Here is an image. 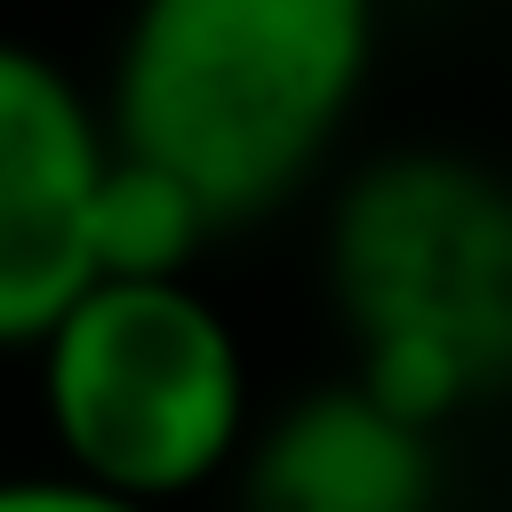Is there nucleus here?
I'll return each instance as SVG.
<instances>
[{"label":"nucleus","mask_w":512,"mask_h":512,"mask_svg":"<svg viewBox=\"0 0 512 512\" xmlns=\"http://www.w3.org/2000/svg\"><path fill=\"white\" fill-rule=\"evenodd\" d=\"M368 64L376 0H136L104 128L216 224H248L320 176Z\"/></svg>","instance_id":"1"},{"label":"nucleus","mask_w":512,"mask_h":512,"mask_svg":"<svg viewBox=\"0 0 512 512\" xmlns=\"http://www.w3.org/2000/svg\"><path fill=\"white\" fill-rule=\"evenodd\" d=\"M320 280L352 344V376L448 432L512 392V184L440 144L384 152L344 176L320 232Z\"/></svg>","instance_id":"2"},{"label":"nucleus","mask_w":512,"mask_h":512,"mask_svg":"<svg viewBox=\"0 0 512 512\" xmlns=\"http://www.w3.org/2000/svg\"><path fill=\"white\" fill-rule=\"evenodd\" d=\"M32 360L64 472L144 512L224 480L256 432L240 328L192 280H88Z\"/></svg>","instance_id":"3"},{"label":"nucleus","mask_w":512,"mask_h":512,"mask_svg":"<svg viewBox=\"0 0 512 512\" xmlns=\"http://www.w3.org/2000/svg\"><path fill=\"white\" fill-rule=\"evenodd\" d=\"M104 168L112 128L88 88L56 56L0 40V352H32L96 280Z\"/></svg>","instance_id":"4"},{"label":"nucleus","mask_w":512,"mask_h":512,"mask_svg":"<svg viewBox=\"0 0 512 512\" xmlns=\"http://www.w3.org/2000/svg\"><path fill=\"white\" fill-rule=\"evenodd\" d=\"M440 432L384 408L360 376L296 392L232 464L240 512H440Z\"/></svg>","instance_id":"5"},{"label":"nucleus","mask_w":512,"mask_h":512,"mask_svg":"<svg viewBox=\"0 0 512 512\" xmlns=\"http://www.w3.org/2000/svg\"><path fill=\"white\" fill-rule=\"evenodd\" d=\"M208 232L224 224L168 168L112 144V168L96 184V280H192Z\"/></svg>","instance_id":"6"},{"label":"nucleus","mask_w":512,"mask_h":512,"mask_svg":"<svg viewBox=\"0 0 512 512\" xmlns=\"http://www.w3.org/2000/svg\"><path fill=\"white\" fill-rule=\"evenodd\" d=\"M0 512H144V504L104 496L72 472H16V480H0Z\"/></svg>","instance_id":"7"}]
</instances>
